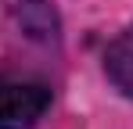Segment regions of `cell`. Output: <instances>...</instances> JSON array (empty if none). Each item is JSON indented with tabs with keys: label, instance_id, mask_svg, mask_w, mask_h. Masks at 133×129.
Here are the masks:
<instances>
[{
	"label": "cell",
	"instance_id": "cell-1",
	"mask_svg": "<svg viewBox=\"0 0 133 129\" xmlns=\"http://www.w3.org/2000/svg\"><path fill=\"white\" fill-rule=\"evenodd\" d=\"M50 108V86L40 79L0 75V129H32Z\"/></svg>",
	"mask_w": 133,
	"mask_h": 129
},
{
	"label": "cell",
	"instance_id": "cell-2",
	"mask_svg": "<svg viewBox=\"0 0 133 129\" xmlns=\"http://www.w3.org/2000/svg\"><path fill=\"white\" fill-rule=\"evenodd\" d=\"M104 75L111 79V86L133 101V25H126L104 50Z\"/></svg>",
	"mask_w": 133,
	"mask_h": 129
},
{
	"label": "cell",
	"instance_id": "cell-3",
	"mask_svg": "<svg viewBox=\"0 0 133 129\" xmlns=\"http://www.w3.org/2000/svg\"><path fill=\"white\" fill-rule=\"evenodd\" d=\"M18 22L32 40H58V15L47 0H18Z\"/></svg>",
	"mask_w": 133,
	"mask_h": 129
}]
</instances>
